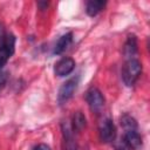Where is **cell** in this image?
Masks as SVG:
<instances>
[{"label": "cell", "mask_w": 150, "mask_h": 150, "mask_svg": "<svg viewBox=\"0 0 150 150\" xmlns=\"http://www.w3.org/2000/svg\"><path fill=\"white\" fill-rule=\"evenodd\" d=\"M121 124L124 128L125 131H130V130H136L137 129V122L134 117L129 116V115H124L121 118Z\"/></svg>", "instance_id": "4fadbf2b"}, {"label": "cell", "mask_w": 150, "mask_h": 150, "mask_svg": "<svg viewBox=\"0 0 150 150\" xmlns=\"http://www.w3.org/2000/svg\"><path fill=\"white\" fill-rule=\"evenodd\" d=\"M86 98H87V102H88L90 109L94 111H100L102 109V107L104 105V97L97 88H94V87L90 88L87 91Z\"/></svg>", "instance_id": "277c9868"}, {"label": "cell", "mask_w": 150, "mask_h": 150, "mask_svg": "<svg viewBox=\"0 0 150 150\" xmlns=\"http://www.w3.org/2000/svg\"><path fill=\"white\" fill-rule=\"evenodd\" d=\"M142 71V64L138 60L136 59H129L122 69V79L125 86L131 87L134 83L137 81L138 76L141 75Z\"/></svg>", "instance_id": "6da1fadb"}, {"label": "cell", "mask_w": 150, "mask_h": 150, "mask_svg": "<svg viewBox=\"0 0 150 150\" xmlns=\"http://www.w3.org/2000/svg\"><path fill=\"white\" fill-rule=\"evenodd\" d=\"M5 36H6L5 28H4V26L0 23V46L2 45V42H4V40H5Z\"/></svg>", "instance_id": "2e32d148"}, {"label": "cell", "mask_w": 150, "mask_h": 150, "mask_svg": "<svg viewBox=\"0 0 150 150\" xmlns=\"http://www.w3.org/2000/svg\"><path fill=\"white\" fill-rule=\"evenodd\" d=\"M124 143L132 150H138L142 146V138L139 136V134L136 130H130V131H125L124 134V138H123Z\"/></svg>", "instance_id": "52a82bcc"}, {"label": "cell", "mask_w": 150, "mask_h": 150, "mask_svg": "<svg viewBox=\"0 0 150 150\" xmlns=\"http://www.w3.org/2000/svg\"><path fill=\"white\" fill-rule=\"evenodd\" d=\"M71 40H73V34H71V33H67V34L62 35V36L59 39V41L56 42V45H55L54 53H55V54H61V53H63V52L68 48V46L70 45Z\"/></svg>", "instance_id": "9c48e42d"}, {"label": "cell", "mask_w": 150, "mask_h": 150, "mask_svg": "<svg viewBox=\"0 0 150 150\" xmlns=\"http://www.w3.org/2000/svg\"><path fill=\"white\" fill-rule=\"evenodd\" d=\"M123 52H124V55L128 56V57H131L136 54L137 52V40L135 38V35H129L128 36V40L124 45V48H123Z\"/></svg>", "instance_id": "8fae6325"}, {"label": "cell", "mask_w": 150, "mask_h": 150, "mask_svg": "<svg viewBox=\"0 0 150 150\" xmlns=\"http://www.w3.org/2000/svg\"><path fill=\"white\" fill-rule=\"evenodd\" d=\"M116 150H131L125 143H124V141L123 142H120L117 145H116Z\"/></svg>", "instance_id": "9a60e30c"}, {"label": "cell", "mask_w": 150, "mask_h": 150, "mask_svg": "<svg viewBox=\"0 0 150 150\" xmlns=\"http://www.w3.org/2000/svg\"><path fill=\"white\" fill-rule=\"evenodd\" d=\"M76 86H77V79H70L67 82H64L59 90V95H57L59 102L64 103L66 101H68L73 96V94L76 89Z\"/></svg>", "instance_id": "5b68a950"}, {"label": "cell", "mask_w": 150, "mask_h": 150, "mask_svg": "<svg viewBox=\"0 0 150 150\" xmlns=\"http://www.w3.org/2000/svg\"><path fill=\"white\" fill-rule=\"evenodd\" d=\"M7 81V73L5 71H0V89L4 87V84Z\"/></svg>", "instance_id": "5bb4252c"}, {"label": "cell", "mask_w": 150, "mask_h": 150, "mask_svg": "<svg viewBox=\"0 0 150 150\" xmlns=\"http://www.w3.org/2000/svg\"><path fill=\"white\" fill-rule=\"evenodd\" d=\"M86 124H87V122H86L84 115H83L81 111H76V112L73 115V124H71L73 130L81 131V130L86 127Z\"/></svg>", "instance_id": "7c38bea8"}, {"label": "cell", "mask_w": 150, "mask_h": 150, "mask_svg": "<svg viewBox=\"0 0 150 150\" xmlns=\"http://www.w3.org/2000/svg\"><path fill=\"white\" fill-rule=\"evenodd\" d=\"M14 46H15V38L12 34H6L5 40L0 46V71L2 67L7 63L8 59L13 55Z\"/></svg>", "instance_id": "7a4b0ae2"}, {"label": "cell", "mask_w": 150, "mask_h": 150, "mask_svg": "<svg viewBox=\"0 0 150 150\" xmlns=\"http://www.w3.org/2000/svg\"><path fill=\"white\" fill-rule=\"evenodd\" d=\"M33 150H50V148H49L47 144H39V145H36Z\"/></svg>", "instance_id": "e0dca14e"}, {"label": "cell", "mask_w": 150, "mask_h": 150, "mask_svg": "<svg viewBox=\"0 0 150 150\" xmlns=\"http://www.w3.org/2000/svg\"><path fill=\"white\" fill-rule=\"evenodd\" d=\"M105 6V1H102V0H91L87 4V7H86V12L88 15L90 16H95L97 15Z\"/></svg>", "instance_id": "30bf717a"}, {"label": "cell", "mask_w": 150, "mask_h": 150, "mask_svg": "<svg viewBox=\"0 0 150 150\" xmlns=\"http://www.w3.org/2000/svg\"><path fill=\"white\" fill-rule=\"evenodd\" d=\"M98 134H100V138L102 142L104 143L112 142L116 137V129H115L112 121L109 118L102 120L98 125Z\"/></svg>", "instance_id": "3957f363"}, {"label": "cell", "mask_w": 150, "mask_h": 150, "mask_svg": "<svg viewBox=\"0 0 150 150\" xmlns=\"http://www.w3.org/2000/svg\"><path fill=\"white\" fill-rule=\"evenodd\" d=\"M62 134L64 137V143H66V150H77L76 142L74 141L73 137V128L68 122H63L62 125Z\"/></svg>", "instance_id": "ba28073f"}, {"label": "cell", "mask_w": 150, "mask_h": 150, "mask_svg": "<svg viewBox=\"0 0 150 150\" xmlns=\"http://www.w3.org/2000/svg\"><path fill=\"white\" fill-rule=\"evenodd\" d=\"M75 68V61L71 57H62L55 63V74L57 76H66L70 74Z\"/></svg>", "instance_id": "8992f818"}]
</instances>
